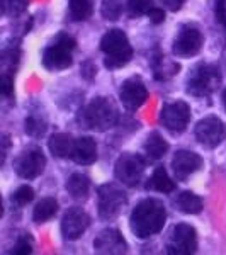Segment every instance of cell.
<instances>
[{
    "label": "cell",
    "instance_id": "6da1fadb",
    "mask_svg": "<svg viewBox=\"0 0 226 255\" xmlns=\"http://www.w3.org/2000/svg\"><path fill=\"white\" fill-rule=\"evenodd\" d=\"M167 220L165 204L155 197H146L136 204L129 218L131 232L138 238H150L162 232Z\"/></svg>",
    "mask_w": 226,
    "mask_h": 255
},
{
    "label": "cell",
    "instance_id": "7a4b0ae2",
    "mask_svg": "<svg viewBox=\"0 0 226 255\" xmlns=\"http://www.w3.org/2000/svg\"><path fill=\"white\" fill-rule=\"evenodd\" d=\"M79 123L92 131H108L119 121L117 106L108 97H96L79 114Z\"/></svg>",
    "mask_w": 226,
    "mask_h": 255
},
{
    "label": "cell",
    "instance_id": "3957f363",
    "mask_svg": "<svg viewBox=\"0 0 226 255\" xmlns=\"http://www.w3.org/2000/svg\"><path fill=\"white\" fill-rule=\"evenodd\" d=\"M101 49L106 55V67L114 70L128 65L133 58V48L129 44V39L124 31L111 29L102 36Z\"/></svg>",
    "mask_w": 226,
    "mask_h": 255
},
{
    "label": "cell",
    "instance_id": "277c9868",
    "mask_svg": "<svg viewBox=\"0 0 226 255\" xmlns=\"http://www.w3.org/2000/svg\"><path fill=\"white\" fill-rule=\"evenodd\" d=\"M77 43L72 36L61 32L43 53V65L48 70H65L73 63L72 51Z\"/></svg>",
    "mask_w": 226,
    "mask_h": 255
},
{
    "label": "cell",
    "instance_id": "5b68a950",
    "mask_svg": "<svg viewBox=\"0 0 226 255\" xmlns=\"http://www.w3.org/2000/svg\"><path fill=\"white\" fill-rule=\"evenodd\" d=\"M221 82V72L216 65H199L187 82V92L194 97H209Z\"/></svg>",
    "mask_w": 226,
    "mask_h": 255
},
{
    "label": "cell",
    "instance_id": "8992f818",
    "mask_svg": "<svg viewBox=\"0 0 226 255\" xmlns=\"http://www.w3.org/2000/svg\"><path fill=\"white\" fill-rule=\"evenodd\" d=\"M128 203L126 192L116 184H104L97 189V208L102 220H113Z\"/></svg>",
    "mask_w": 226,
    "mask_h": 255
},
{
    "label": "cell",
    "instance_id": "52a82bcc",
    "mask_svg": "<svg viewBox=\"0 0 226 255\" xmlns=\"http://www.w3.org/2000/svg\"><path fill=\"white\" fill-rule=\"evenodd\" d=\"M167 254L191 255L197 250L196 228L187 223H179L170 230L167 238Z\"/></svg>",
    "mask_w": 226,
    "mask_h": 255
},
{
    "label": "cell",
    "instance_id": "ba28073f",
    "mask_svg": "<svg viewBox=\"0 0 226 255\" xmlns=\"http://www.w3.org/2000/svg\"><path fill=\"white\" fill-rule=\"evenodd\" d=\"M145 160L136 153H122L117 158L114 167V175L121 184L129 187H134L139 184L145 172Z\"/></svg>",
    "mask_w": 226,
    "mask_h": 255
},
{
    "label": "cell",
    "instance_id": "9c48e42d",
    "mask_svg": "<svg viewBox=\"0 0 226 255\" xmlns=\"http://www.w3.org/2000/svg\"><path fill=\"white\" fill-rule=\"evenodd\" d=\"M196 139L206 148H216L226 138V125L216 116L201 119L196 126Z\"/></svg>",
    "mask_w": 226,
    "mask_h": 255
},
{
    "label": "cell",
    "instance_id": "30bf717a",
    "mask_svg": "<svg viewBox=\"0 0 226 255\" xmlns=\"http://www.w3.org/2000/svg\"><path fill=\"white\" fill-rule=\"evenodd\" d=\"M162 125L172 133H182L191 121V108L187 102L175 101L170 104H165L160 114Z\"/></svg>",
    "mask_w": 226,
    "mask_h": 255
},
{
    "label": "cell",
    "instance_id": "8fae6325",
    "mask_svg": "<svg viewBox=\"0 0 226 255\" xmlns=\"http://www.w3.org/2000/svg\"><path fill=\"white\" fill-rule=\"evenodd\" d=\"M46 167V157L39 148H31L20 153L14 163V168L19 177L22 179H36L38 175L43 174Z\"/></svg>",
    "mask_w": 226,
    "mask_h": 255
},
{
    "label": "cell",
    "instance_id": "7c38bea8",
    "mask_svg": "<svg viewBox=\"0 0 226 255\" xmlns=\"http://www.w3.org/2000/svg\"><path fill=\"white\" fill-rule=\"evenodd\" d=\"M201 46H203V34L196 26H182L179 31L177 38L174 41V55L180 56V58H189L199 53Z\"/></svg>",
    "mask_w": 226,
    "mask_h": 255
},
{
    "label": "cell",
    "instance_id": "4fadbf2b",
    "mask_svg": "<svg viewBox=\"0 0 226 255\" xmlns=\"http://www.w3.org/2000/svg\"><path fill=\"white\" fill-rule=\"evenodd\" d=\"M90 225V218L82 208H70L61 220V235L65 240H77L85 233Z\"/></svg>",
    "mask_w": 226,
    "mask_h": 255
},
{
    "label": "cell",
    "instance_id": "5bb4252c",
    "mask_svg": "<svg viewBox=\"0 0 226 255\" xmlns=\"http://www.w3.org/2000/svg\"><path fill=\"white\" fill-rule=\"evenodd\" d=\"M119 99L124 104V108L129 111H136L138 108H141L148 99V89L145 82L139 77H131L121 85Z\"/></svg>",
    "mask_w": 226,
    "mask_h": 255
},
{
    "label": "cell",
    "instance_id": "9a60e30c",
    "mask_svg": "<svg viewBox=\"0 0 226 255\" xmlns=\"http://www.w3.org/2000/svg\"><path fill=\"white\" fill-rule=\"evenodd\" d=\"M94 250L97 254L117 255V254L128 252V245H126V240L122 238V235L117 230L108 228V230H102L96 237V240H94Z\"/></svg>",
    "mask_w": 226,
    "mask_h": 255
},
{
    "label": "cell",
    "instance_id": "2e32d148",
    "mask_svg": "<svg viewBox=\"0 0 226 255\" xmlns=\"http://www.w3.org/2000/svg\"><path fill=\"white\" fill-rule=\"evenodd\" d=\"M201 167H203L201 155L189 150H179L174 155V160H172V168H174V174L177 177V180H187Z\"/></svg>",
    "mask_w": 226,
    "mask_h": 255
},
{
    "label": "cell",
    "instance_id": "e0dca14e",
    "mask_svg": "<svg viewBox=\"0 0 226 255\" xmlns=\"http://www.w3.org/2000/svg\"><path fill=\"white\" fill-rule=\"evenodd\" d=\"M72 160L80 165H90L97 160V145L96 139L90 136H82L75 139V146H73Z\"/></svg>",
    "mask_w": 226,
    "mask_h": 255
},
{
    "label": "cell",
    "instance_id": "ac0fdd59",
    "mask_svg": "<svg viewBox=\"0 0 226 255\" xmlns=\"http://www.w3.org/2000/svg\"><path fill=\"white\" fill-rule=\"evenodd\" d=\"M49 151L58 158H72L75 139L67 133H56L48 141Z\"/></svg>",
    "mask_w": 226,
    "mask_h": 255
},
{
    "label": "cell",
    "instance_id": "d6986e66",
    "mask_svg": "<svg viewBox=\"0 0 226 255\" xmlns=\"http://www.w3.org/2000/svg\"><path fill=\"white\" fill-rule=\"evenodd\" d=\"M146 189L148 191H158V192H163V194H168V192L175 191V184H174V180L170 179V175L167 174L165 168L160 165L155 168L150 180L146 182Z\"/></svg>",
    "mask_w": 226,
    "mask_h": 255
},
{
    "label": "cell",
    "instance_id": "ffe728a7",
    "mask_svg": "<svg viewBox=\"0 0 226 255\" xmlns=\"http://www.w3.org/2000/svg\"><path fill=\"white\" fill-rule=\"evenodd\" d=\"M67 191H68V194L73 197V199H79V201L87 199L89 191H90L89 177L80 174V172L72 174V177H70L68 182H67Z\"/></svg>",
    "mask_w": 226,
    "mask_h": 255
},
{
    "label": "cell",
    "instance_id": "44dd1931",
    "mask_svg": "<svg viewBox=\"0 0 226 255\" xmlns=\"http://www.w3.org/2000/svg\"><path fill=\"white\" fill-rule=\"evenodd\" d=\"M146 157L150 160H160L165 157L167 150H168V143L163 139V136L160 133H150L143 145Z\"/></svg>",
    "mask_w": 226,
    "mask_h": 255
},
{
    "label": "cell",
    "instance_id": "7402d4cb",
    "mask_svg": "<svg viewBox=\"0 0 226 255\" xmlns=\"http://www.w3.org/2000/svg\"><path fill=\"white\" fill-rule=\"evenodd\" d=\"M58 213V203L53 197H44L36 204L34 211H32V220L36 223H44V221L51 220L53 216Z\"/></svg>",
    "mask_w": 226,
    "mask_h": 255
},
{
    "label": "cell",
    "instance_id": "603a6c76",
    "mask_svg": "<svg viewBox=\"0 0 226 255\" xmlns=\"http://www.w3.org/2000/svg\"><path fill=\"white\" fill-rule=\"evenodd\" d=\"M175 204H177V208L182 213H186V215H197V213H201V209H203V199L191 191L180 192Z\"/></svg>",
    "mask_w": 226,
    "mask_h": 255
},
{
    "label": "cell",
    "instance_id": "cb8c5ba5",
    "mask_svg": "<svg viewBox=\"0 0 226 255\" xmlns=\"http://www.w3.org/2000/svg\"><path fill=\"white\" fill-rule=\"evenodd\" d=\"M92 0H70V15L73 20H87L92 15Z\"/></svg>",
    "mask_w": 226,
    "mask_h": 255
},
{
    "label": "cell",
    "instance_id": "d4e9b609",
    "mask_svg": "<svg viewBox=\"0 0 226 255\" xmlns=\"http://www.w3.org/2000/svg\"><path fill=\"white\" fill-rule=\"evenodd\" d=\"M24 128H26V133L29 136H43L44 131H46V119H44L41 114H31V116L26 118V123H24Z\"/></svg>",
    "mask_w": 226,
    "mask_h": 255
},
{
    "label": "cell",
    "instance_id": "484cf974",
    "mask_svg": "<svg viewBox=\"0 0 226 255\" xmlns=\"http://www.w3.org/2000/svg\"><path fill=\"white\" fill-rule=\"evenodd\" d=\"M27 2L29 0H2V10L5 15L15 17V15L22 14L27 9Z\"/></svg>",
    "mask_w": 226,
    "mask_h": 255
},
{
    "label": "cell",
    "instance_id": "4316f807",
    "mask_svg": "<svg viewBox=\"0 0 226 255\" xmlns=\"http://www.w3.org/2000/svg\"><path fill=\"white\" fill-rule=\"evenodd\" d=\"M32 199H34V191H32V187H29V186H20L17 191L12 194V203L19 208L29 204Z\"/></svg>",
    "mask_w": 226,
    "mask_h": 255
},
{
    "label": "cell",
    "instance_id": "83f0119b",
    "mask_svg": "<svg viewBox=\"0 0 226 255\" xmlns=\"http://www.w3.org/2000/svg\"><path fill=\"white\" fill-rule=\"evenodd\" d=\"M153 7V0H128V10L133 17L148 14Z\"/></svg>",
    "mask_w": 226,
    "mask_h": 255
},
{
    "label": "cell",
    "instance_id": "f1b7e54d",
    "mask_svg": "<svg viewBox=\"0 0 226 255\" xmlns=\"http://www.w3.org/2000/svg\"><path fill=\"white\" fill-rule=\"evenodd\" d=\"M122 12V5L117 0H104L102 3V15L108 20H116Z\"/></svg>",
    "mask_w": 226,
    "mask_h": 255
},
{
    "label": "cell",
    "instance_id": "f546056e",
    "mask_svg": "<svg viewBox=\"0 0 226 255\" xmlns=\"http://www.w3.org/2000/svg\"><path fill=\"white\" fill-rule=\"evenodd\" d=\"M32 252V244H31V238L27 235L20 237L17 240V244L14 245V250H12V254L15 255H27Z\"/></svg>",
    "mask_w": 226,
    "mask_h": 255
},
{
    "label": "cell",
    "instance_id": "4dcf8cb0",
    "mask_svg": "<svg viewBox=\"0 0 226 255\" xmlns=\"http://www.w3.org/2000/svg\"><path fill=\"white\" fill-rule=\"evenodd\" d=\"M0 92H2L3 97H12V92H14L12 75H9L7 72H3L2 77H0Z\"/></svg>",
    "mask_w": 226,
    "mask_h": 255
},
{
    "label": "cell",
    "instance_id": "1f68e13d",
    "mask_svg": "<svg viewBox=\"0 0 226 255\" xmlns=\"http://www.w3.org/2000/svg\"><path fill=\"white\" fill-rule=\"evenodd\" d=\"M148 17H150V20L153 24H160L165 20V12L162 9H158V7H151V10L148 12Z\"/></svg>",
    "mask_w": 226,
    "mask_h": 255
},
{
    "label": "cell",
    "instance_id": "d6a6232c",
    "mask_svg": "<svg viewBox=\"0 0 226 255\" xmlns=\"http://www.w3.org/2000/svg\"><path fill=\"white\" fill-rule=\"evenodd\" d=\"M162 3L167 7L168 10L177 12V10L182 9V5L186 3V0H162Z\"/></svg>",
    "mask_w": 226,
    "mask_h": 255
},
{
    "label": "cell",
    "instance_id": "836d02e7",
    "mask_svg": "<svg viewBox=\"0 0 226 255\" xmlns=\"http://www.w3.org/2000/svg\"><path fill=\"white\" fill-rule=\"evenodd\" d=\"M96 72H97V68L94 67L90 61H85L84 67H82V75H84L85 79H92V77L96 75Z\"/></svg>",
    "mask_w": 226,
    "mask_h": 255
},
{
    "label": "cell",
    "instance_id": "e575fe53",
    "mask_svg": "<svg viewBox=\"0 0 226 255\" xmlns=\"http://www.w3.org/2000/svg\"><path fill=\"white\" fill-rule=\"evenodd\" d=\"M223 104H225V108H226V90L223 92Z\"/></svg>",
    "mask_w": 226,
    "mask_h": 255
},
{
    "label": "cell",
    "instance_id": "d590c367",
    "mask_svg": "<svg viewBox=\"0 0 226 255\" xmlns=\"http://www.w3.org/2000/svg\"><path fill=\"white\" fill-rule=\"evenodd\" d=\"M225 65H226V55H225Z\"/></svg>",
    "mask_w": 226,
    "mask_h": 255
}]
</instances>
